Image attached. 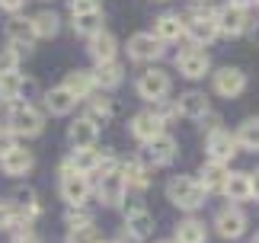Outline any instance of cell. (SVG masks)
Segmentation results:
<instances>
[{
  "label": "cell",
  "mask_w": 259,
  "mask_h": 243,
  "mask_svg": "<svg viewBox=\"0 0 259 243\" xmlns=\"http://www.w3.org/2000/svg\"><path fill=\"white\" fill-rule=\"evenodd\" d=\"M71 4V13H96L99 0H67Z\"/></svg>",
  "instance_id": "obj_37"
},
{
  "label": "cell",
  "mask_w": 259,
  "mask_h": 243,
  "mask_svg": "<svg viewBox=\"0 0 259 243\" xmlns=\"http://www.w3.org/2000/svg\"><path fill=\"white\" fill-rule=\"evenodd\" d=\"M154 35L160 38V42H176L179 35H186V26H183V19H179V16L166 13V16H160L154 23Z\"/></svg>",
  "instance_id": "obj_26"
},
{
  "label": "cell",
  "mask_w": 259,
  "mask_h": 243,
  "mask_svg": "<svg viewBox=\"0 0 259 243\" xmlns=\"http://www.w3.org/2000/svg\"><path fill=\"white\" fill-rule=\"evenodd\" d=\"M147 157L154 160L157 167H163V164H170V160L176 157V141L170 138V135H157V138H151L147 141Z\"/></svg>",
  "instance_id": "obj_18"
},
{
  "label": "cell",
  "mask_w": 259,
  "mask_h": 243,
  "mask_svg": "<svg viewBox=\"0 0 259 243\" xmlns=\"http://www.w3.org/2000/svg\"><path fill=\"white\" fill-rule=\"evenodd\" d=\"M231 4H240V7H253L256 0H231Z\"/></svg>",
  "instance_id": "obj_41"
},
{
  "label": "cell",
  "mask_w": 259,
  "mask_h": 243,
  "mask_svg": "<svg viewBox=\"0 0 259 243\" xmlns=\"http://www.w3.org/2000/svg\"><path fill=\"white\" fill-rule=\"evenodd\" d=\"M7 125H10V131H13L16 138H35L38 131L45 128V118H42V112H38L35 106L13 103V109H10V115H7Z\"/></svg>",
  "instance_id": "obj_2"
},
{
  "label": "cell",
  "mask_w": 259,
  "mask_h": 243,
  "mask_svg": "<svg viewBox=\"0 0 259 243\" xmlns=\"http://www.w3.org/2000/svg\"><path fill=\"white\" fill-rule=\"evenodd\" d=\"M224 179H227V170H224V164H214V160H208L202 167V173H198V182H202L205 192H218L224 186Z\"/></svg>",
  "instance_id": "obj_27"
},
{
  "label": "cell",
  "mask_w": 259,
  "mask_h": 243,
  "mask_svg": "<svg viewBox=\"0 0 259 243\" xmlns=\"http://www.w3.org/2000/svg\"><path fill=\"white\" fill-rule=\"evenodd\" d=\"M29 26H32L35 38H52V35H58V16L52 13V10H42V13H35L32 19H29Z\"/></svg>",
  "instance_id": "obj_28"
},
{
  "label": "cell",
  "mask_w": 259,
  "mask_h": 243,
  "mask_svg": "<svg viewBox=\"0 0 259 243\" xmlns=\"http://www.w3.org/2000/svg\"><path fill=\"white\" fill-rule=\"evenodd\" d=\"M122 173H125V179H128V186H138V189H144V186H147V170L138 164V160H128Z\"/></svg>",
  "instance_id": "obj_34"
},
{
  "label": "cell",
  "mask_w": 259,
  "mask_h": 243,
  "mask_svg": "<svg viewBox=\"0 0 259 243\" xmlns=\"http://www.w3.org/2000/svg\"><path fill=\"white\" fill-rule=\"evenodd\" d=\"M16 67H19V55L13 52V48H4V52H0V74L16 70Z\"/></svg>",
  "instance_id": "obj_36"
},
{
  "label": "cell",
  "mask_w": 259,
  "mask_h": 243,
  "mask_svg": "<svg viewBox=\"0 0 259 243\" xmlns=\"http://www.w3.org/2000/svg\"><path fill=\"white\" fill-rule=\"evenodd\" d=\"M61 198L67 205H83L90 198V179L87 173H64L61 176Z\"/></svg>",
  "instance_id": "obj_13"
},
{
  "label": "cell",
  "mask_w": 259,
  "mask_h": 243,
  "mask_svg": "<svg viewBox=\"0 0 259 243\" xmlns=\"http://www.w3.org/2000/svg\"><path fill=\"white\" fill-rule=\"evenodd\" d=\"M16 243H35V240H32V237H19Z\"/></svg>",
  "instance_id": "obj_43"
},
{
  "label": "cell",
  "mask_w": 259,
  "mask_h": 243,
  "mask_svg": "<svg viewBox=\"0 0 259 243\" xmlns=\"http://www.w3.org/2000/svg\"><path fill=\"white\" fill-rule=\"evenodd\" d=\"M103 29V23H99V10L96 13H74V32L77 35H93V32H99Z\"/></svg>",
  "instance_id": "obj_31"
},
{
  "label": "cell",
  "mask_w": 259,
  "mask_h": 243,
  "mask_svg": "<svg viewBox=\"0 0 259 243\" xmlns=\"http://www.w3.org/2000/svg\"><path fill=\"white\" fill-rule=\"evenodd\" d=\"M67 243H103V240H99V230L93 224H80V227H71Z\"/></svg>",
  "instance_id": "obj_33"
},
{
  "label": "cell",
  "mask_w": 259,
  "mask_h": 243,
  "mask_svg": "<svg viewBox=\"0 0 259 243\" xmlns=\"http://www.w3.org/2000/svg\"><path fill=\"white\" fill-rule=\"evenodd\" d=\"M214 23H218V32L224 35H243L250 29V13L240 4H227L214 13Z\"/></svg>",
  "instance_id": "obj_4"
},
{
  "label": "cell",
  "mask_w": 259,
  "mask_h": 243,
  "mask_svg": "<svg viewBox=\"0 0 259 243\" xmlns=\"http://www.w3.org/2000/svg\"><path fill=\"white\" fill-rule=\"evenodd\" d=\"M166 93H170V74L160 70V67L144 70L141 80H138V96L147 99V103H157V99H163Z\"/></svg>",
  "instance_id": "obj_5"
},
{
  "label": "cell",
  "mask_w": 259,
  "mask_h": 243,
  "mask_svg": "<svg viewBox=\"0 0 259 243\" xmlns=\"http://www.w3.org/2000/svg\"><path fill=\"white\" fill-rule=\"evenodd\" d=\"M166 198L183 211H195L205 201V189H202V182L192 179V176H173L166 182Z\"/></svg>",
  "instance_id": "obj_1"
},
{
  "label": "cell",
  "mask_w": 259,
  "mask_h": 243,
  "mask_svg": "<svg viewBox=\"0 0 259 243\" xmlns=\"http://www.w3.org/2000/svg\"><path fill=\"white\" fill-rule=\"evenodd\" d=\"M64 87L71 90L77 99H87L96 90V77H93V70H71L67 80H64Z\"/></svg>",
  "instance_id": "obj_23"
},
{
  "label": "cell",
  "mask_w": 259,
  "mask_h": 243,
  "mask_svg": "<svg viewBox=\"0 0 259 243\" xmlns=\"http://www.w3.org/2000/svg\"><path fill=\"white\" fill-rule=\"evenodd\" d=\"M23 4H26V0H0V7H4V10H10V13H16V10L23 7Z\"/></svg>",
  "instance_id": "obj_40"
},
{
  "label": "cell",
  "mask_w": 259,
  "mask_h": 243,
  "mask_svg": "<svg viewBox=\"0 0 259 243\" xmlns=\"http://www.w3.org/2000/svg\"><path fill=\"white\" fill-rule=\"evenodd\" d=\"M237 147L243 150H259V118H246L240 128H237Z\"/></svg>",
  "instance_id": "obj_29"
},
{
  "label": "cell",
  "mask_w": 259,
  "mask_h": 243,
  "mask_svg": "<svg viewBox=\"0 0 259 243\" xmlns=\"http://www.w3.org/2000/svg\"><path fill=\"white\" fill-rule=\"evenodd\" d=\"M16 147V135H13V131H0V157H4V154H10V150H13Z\"/></svg>",
  "instance_id": "obj_38"
},
{
  "label": "cell",
  "mask_w": 259,
  "mask_h": 243,
  "mask_svg": "<svg viewBox=\"0 0 259 243\" xmlns=\"http://www.w3.org/2000/svg\"><path fill=\"white\" fill-rule=\"evenodd\" d=\"M243 90H246V74L240 67H221L214 74V93L218 96L234 99V96H240Z\"/></svg>",
  "instance_id": "obj_9"
},
{
  "label": "cell",
  "mask_w": 259,
  "mask_h": 243,
  "mask_svg": "<svg viewBox=\"0 0 259 243\" xmlns=\"http://www.w3.org/2000/svg\"><path fill=\"white\" fill-rule=\"evenodd\" d=\"M163 55V42L154 32H135L128 38V58L132 61H157Z\"/></svg>",
  "instance_id": "obj_8"
},
{
  "label": "cell",
  "mask_w": 259,
  "mask_h": 243,
  "mask_svg": "<svg viewBox=\"0 0 259 243\" xmlns=\"http://www.w3.org/2000/svg\"><path fill=\"white\" fill-rule=\"evenodd\" d=\"M221 192L231 201H246L250 198V173H227Z\"/></svg>",
  "instance_id": "obj_24"
},
{
  "label": "cell",
  "mask_w": 259,
  "mask_h": 243,
  "mask_svg": "<svg viewBox=\"0 0 259 243\" xmlns=\"http://www.w3.org/2000/svg\"><path fill=\"white\" fill-rule=\"evenodd\" d=\"M26 80H23V74L19 70H7V74H0V99L4 103H16L19 96L26 93Z\"/></svg>",
  "instance_id": "obj_22"
},
{
  "label": "cell",
  "mask_w": 259,
  "mask_h": 243,
  "mask_svg": "<svg viewBox=\"0 0 259 243\" xmlns=\"http://www.w3.org/2000/svg\"><path fill=\"white\" fill-rule=\"evenodd\" d=\"M125 192H128V179L122 170H106L103 176H99V186H96V195L103 205H122L125 201Z\"/></svg>",
  "instance_id": "obj_3"
},
{
  "label": "cell",
  "mask_w": 259,
  "mask_h": 243,
  "mask_svg": "<svg viewBox=\"0 0 259 243\" xmlns=\"http://www.w3.org/2000/svg\"><path fill=\"white\" fill-rule=\"evenodd\" d=\"M93 77H96V87H103V90H112L122 84V64L112 58V61H99L96 70H93Z\"/></svg>",
  "instance_id": "obj_25"
},
{
  "label": "cell",
  "mask_w": 259,
  "mask_h": 243,
  "mask_svg": "<svg viewBox=\"0 0 259 243\" xmlns=\"http://www.w3.org/2000/svg\"><path fill=\"white\" fill-rule=\"evenodd\" d=\"M90 55H93L96 64H99V61H112L115 58V35L106 32V29L93 32V35H90Z\"/></svg>",
  "instance_id": "obj_20"
},
{
  "label": "cell",
  "mask_w": 259,
  "mask_h": 243,
  "mask_svg": "<svg viewBox=\"0 0 259 243\" xmlns=\"http://www.w3.org/2000/svg\"><path fill=\"white\" fill-rule=\"evenodd\" d=\"M32 154L29 150H23V147H13L10 154H4L0 157V167H4V173L7 176H26L29 170H32Z\"/></svg>",
  "instance_id": "obj_15"
},
{
  "label": "cell",
  "mask_w": 259,
  "mask_h": 243,
  "mask_svg": "<svg viewBox=\"0 0 259 243\" xmlns=\"http://www.w3.org/2000/svg\"><path fill=\"white\" fill-rule=\"evenodd\" d=\"M96 135H99V128H96V122L93 118H77L71 131H67V138H71V144L74 147H93L96 144Z\"/></svg>",
  "instance_id": "obj_19"
},
{
  "label": "cell",
  "mask_w": 259,
  "mask_h": 243,
  "mask_svg": "<svg viewBox=\"0 0 259 243\" xmlns=\"http://www.w3.org/2000/svg\"><path fill=\"white\" fill-rule=\"evenodd\" d=\"M151 227H154V218L147 215V208H132L125 215V230L135 240H144L147 234H151Z\"/></svg>",
  "instance_id": "obj_21"
},
{
  "label": "cell",
  "mask_w": 259,
  "mask_h": 243,
  "mask_svg": "<svg viewBox=\"0 0 259 243\" xmlns=\"http://www.w3.org/2000/svg\"><path fill=\"white\" fill-rule=\"evenodd\" d=\"M160 243H170V240H160Z\"/></svg>",
  "instance_id": "obj_45"
},
{
  "label": "cell",
  "mask_w": 259,
  "mask_h": 243,
  "mask_svg": "<svg viewBox=\"0 0 259 243\" xmlns=\"http://www.w3.org/2000/svg\"><path fill=\"white\" fill-rule=\"evenodd\" d=\"M253 42H256V45H259V23H256V26H253Z\"/></svg>",
  "instance_id": "obj_42"
},
{
  "label": "cell",
  "mask_w": 259,
  "mask_h": 243,
  "mask_svg": "<svg viewBox=\"0 0 259 243\" xmlns=\"http://www.w3.org/2000/svg\"><path fill=\"white\" fill-rule=\"evenodd\" d=\"M208 109H211V106H208V96L198 93V90H192V93H183V96H179V103H176V112L186 115V118H205Z\"/></svg>",
  "instance_id": "obj_16"
},
{
  "label": "cell",
  "mask_w": 259,
  "mask_h": 243,
  "mask_svg": "<svg viewBox=\"0 0 259 243\" xmlns=\"http://www.w3.org/2000/svg\"><path fill=\"white\" fill-rule=\"evenodd\" d=\"M183 26H186V35L192 38L195 45H208V42H214V35H218V23H214V13H192L189 19H183Z\"/></svg>",
  "instance_id": "obj_6"
},
{
  "label": "cell",
  "mask_w": 259,
  "mask_h": 243,
  "mask_svg": "<svg viewBox=\"0 0 259 243\" xmlns=\"http://www.w3.org/2000/svg\"><path fill=\"white\" fill-rule=\"evenodd\" d=\"M176 243H205V224L195 218L183 221V224L176 227Z\"/></svg>",
  "instance_id": "obj_30"
},
{
  "label": "cell",
  "mask_w": 259,
  "mask_h": 243,
  "mask_svg": "<svg viewBox=\"0 0 259 243\" xmlns=\"http://www.w3.org/2000/svg\"><path fill=\"white\" fill-rule=\"evenodd\" d=\"M253 243H259V234H256V237H253Z\"/></svg>",
  "instance_id": "obj_44"
},
{
  "label": "cell",
  "mask_w": 259,
  "mask_h": 243,
  "mask_svg": "<svg viewBox=\"0 0 259 243\" xmlns=\"http://www.w3.org/2000/svg\"><path fill=\"white\" fill-rule=\"evenodd\" d=\"M163 131V118L154 112V109H147V112H138L135 118H132V135L138 138V141H151V138H157Z\"/></svg>",
  "instance_id": "obj_14"
},
{
  "label": "cell",
  "mask_w": 259,
  "mask_h": 243,
  "mask_svg": "<svg viewBox=\"0 0 259 243\" xmlns=\"http://www.w3.org/2000/svg\"><path fill=\"white\" fill-rule=\"evenodd\" d=\"M7 42H10V48H13L19 58L32 52L35 32H32V26H29V19H10L7 23Z\"/></svg>",
  "instance_id": "obj_11"
},
{
  "label": "cell",
  "mask_w": 259,
  "mask_h": 243,
  "mask_svg": "<svg viewBox=\"0 0 259 243\" xmlns=\"http://www.w3.org/2000/svg\"><path fill=\"white\" fill-rule=\"evenodd\" d=\"M67 224L71 227H80V224H93V215L90 211H83V205H71V211H67Z\"/></svg>",
  "instance_id": "obj_35"
},
{
  "label": "cell",
  "mask_w": 259,
  "mask_h": 243,
  "mask_svg": "<svg viewBox=\"0 0 259 243\" xmlns=\"http://www.w3.org/2000/svg\"><path fill=\"white\" fill-rule=\"evenodd\" d=\"M214 227H218V234L224 240H237L246 230V215L240 208H221L218 218H214Z\"/></svg>",
  "instance_id": "obj_12"
},
{
  "label": "cell",
  "mask_w": 259,
  "mask_h": 243,
  "mask_svg": "<svg viewBox=\"0 0 259 243\" xmlns=\"http://www.w3.org/2000/svg\"><path fill=\"white\" fill-rule=\"evenodd\" d=\"M45 106H48V112H52V115H67V112H74L77 96L61 84V87H55V90H48V93H45Z\"/></svg>",
  "instance_id": "obj_17"
},
{
  "label": "cell",
  "mask_w": 259,
  "mask_h": 243,
  "mask_svg": "<svg viewBox=\"0 0 259 243\" xmlns=\"http://www.w3.org/2000/svg\"><path fill=\"white\" fill-rule=\"evenodd\" d=\"M205 150H208V160L214 164H227L234 154H237V138L224 128H214L208 131V141H205Z\"/></svg>",
  "instance_id": "obj_7"
},
{
  "label": "cell",
  "mask_w": 259,
  "mask_h": 243,
  "mask_svg": "<svg viewBox=\"0 0 259 243\" xmlns=\"http://www.w3.org/2000/svg\"><path fill=\"white\" fill-rule=\"evenodd\" d=\"M176 67H179V74L189 77V80H198V77H205L208 70H211V58H208L202 48H189V52H183L176 58Z\"/></svg>",
  "instance_id": "obj_10"
},
{
  "label": "cell",
  "mask_w": 259,
  "mask_h": 243,
  "mask_svg": "<svg viewBox=\"0 0 259 243\" xmlns=\"http://www.w3.org/2000/svg\"><path fill=\"white\" fill-rule=\"evenodd\" d=\"M250 198H259V170L250 173Z\"/></svg>",
  "instance_id": "obj_39"
},
{
  "label": "cell",
  "mask_w": 259,
  "mask_h": 243,
  "mask_svg": "<svg viewBox=\"0 0 259 243\" xmlns=\"http://www.w3.org/2000/svg\"><path fill=\"white\" fill-rule=\"evenodd\" d=\"M87 103H90V115H87V118H93V122H106L109 115H112V103H109L106 96H93V93H90V96H87Z\"/></svg>",
  "instance_id": "obj_32"
}]
</instances>
